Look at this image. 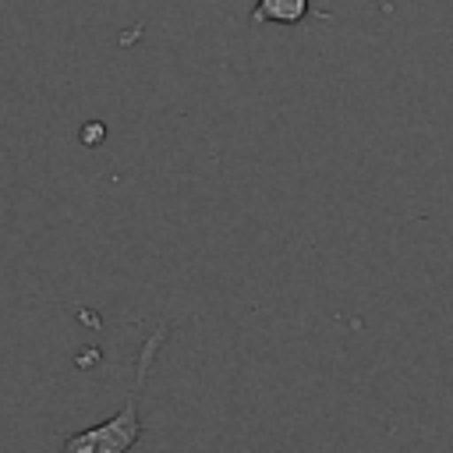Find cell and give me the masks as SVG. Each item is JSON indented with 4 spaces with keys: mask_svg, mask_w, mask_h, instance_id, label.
Here are the masks:
<instances>
[{
    "mask_svg": "<svg viewBox=\"0 0 453 453\" xmlns=\"http://www.w3.org/2000/svg\"><path fill=\"white\" fill-rule=\"evenodd\" d=\"M163 336H166V329H159L156 336H149V343H145V350H142V357H138V379H134V389H131L127 403H124L110 421L67 435L60 453H131V446L142 439V418H138L142 386H145V379H149V361H152V354L159 350Z\"/></svg>",
    "mask_w": 453,
    "mask_h": 453,
    "instance_id": "1",
    "label": "cell"
},
{
    "mask_svg": "<svg viewBox=\"0 0 453 453\" xmlns=\"http://www.w3.org/2000/svg\"><path fill=\"white\" fill-rule=\"evenodd\" d=\"M311 11V0H258L251 7V25H297Z\"/></svg>",
    "mask_w": 453,
    "mask_h": 453,
    "instance_id": "2",
    "label": "cell"
}]
</instances>
